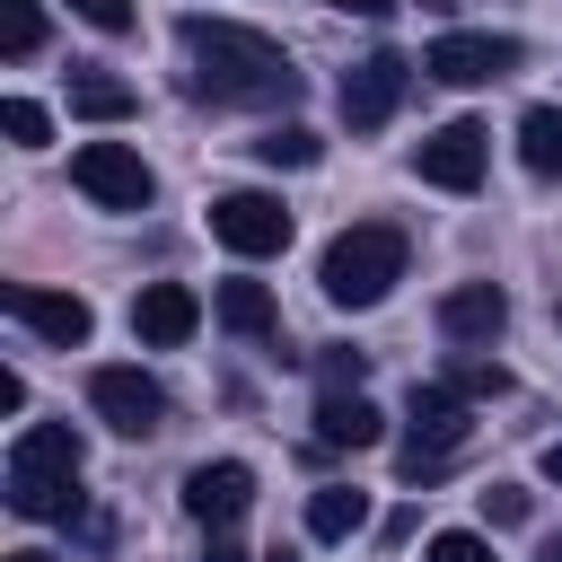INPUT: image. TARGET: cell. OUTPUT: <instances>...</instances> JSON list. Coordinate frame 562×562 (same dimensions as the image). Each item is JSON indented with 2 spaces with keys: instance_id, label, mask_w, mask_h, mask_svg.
I'll return each mask as SVG.
<instances>
[{
  "instance_id": "ffe728a7",
  "label": "cell",
  "mask_w": 562,
  "mask_h": 562,
  "mask_svg": "<svg viewBox=\"0 0 562 562\" xmlns=\"http://www.w3.org/2000/svg\"><path fill=\"white\" fill-rule=\"evenodd\" d=\"M255 158H263V167H316V158H325V140H316L307 123H272V132L255 140Z\"/></svg>"
},
{
  "instance_id": "d6a6232c",
  "label": "cell",
  "mask_w": 562,
  "mask_h": 562,
  "mask_svg": "<svg viewBox=\"0 0 562 562\" xmlns=\"http://www.w3.org/2000/svg\"><path fill=\"white\" fill-rule=\"evenodd\" d=\"M263 562H290V553H263Z\"/></svg>"
},
{
  "instance_id": "d6986e66",
  "label": "cell",
  "mask_w": 562,
  "mask_h": 562,
  "mask_svg": "<svg viewBox=\"0 0 562 562\" xmlns=\"http://www.w3.org/2000/svg\"><path fill=\"white\" fill-rule=\"evenodd\" d=\"M518 167L527 176H562V105H527L518 114Z\"/></svg>"
},
{
  "instance_id": "f1b7e54d",
  "label": "cell",
  "mask_w": 562,
  "mask_h": 562,
  "mask_svg": "<svg viewBox=\"0 0 562 562\" xmlns=\"http://www.w3.org/2000/svg\"><path fill=\"white\" fill-rule=\"evenodd\" d=\"M325 9H342V18H386L395 0H325Z\"/></svg>"
},
{
  "instance_id": "30bf717a",
  "label": "cell",
  "mask_w": 562,
  "mask_h": 562,
  "mask_svg": "<svg viewBox=\"0 0 562 562\" xmlns=\"http://www.w3.org/2000/svg\"><path fill=\"white\" fill-rule=\"evenodd\" d=\"M404 88H413V61H404V53L351 61V70H342V123H351V132H378V123L404 105Z\"/></svg>"
},
{
  "instance_id": "83f0119b",
  "label": "cell",
  "mask_w": 562,
  "mask_h": 562,
  "mask_svg": "<svg viewBox=\"0 0 562 562\" xmlns=\"http://www.w3.org/2000/svg\"><path fill=\"white\" fill-rule=\"evenodd\" d=\"M202 562H255V553H246V544H237L228 527H211V544H202Z\"/></svg>"
},
{
  "instance_id": "9c48e42d",
  "label": "cell",
  "mask_w": 562,
  "mask_h": 562,
  "mask_svg": "<svg viewBox=\"0 0 562 562\" xmlns=\"http://www.w3.org/2000/svg\"><path fill=\"white\" fill-rule=\"evenodd\" d=\"M211 237L228 255H281L290 246V211H281V193H220L211 202Z\"/></svg>"
},
{
  "instance_id": "5bb4252c",
  "label": "cell",
  "mask_w": 562,
  "mask_h": 562,
  "mask_svg": "<svg viewBox=\"0 0 562 562\" xmlns=\"http://www.w3.org/2000/svg\"><path fill=\"white\" fill-rule=\"evenodd\" d=\"M501 325H509V290L501 281H457L439 299V334L448 342H501Z\"/></svg>"
},
{
  "instance_id": "4fadbf2b",
  "label": "cell",
  "mask_w": 562,
  "mask_h": 562,
  "mask_svg": "<svg viewBox=\"0 0 562 562\" xmlns=\"http://www.w3.org/2000/svg\"><path fill=\"white\" fill-rule=\"evenodd\" d=\"M246 501H255V465H237V457H220V465H193V474H184V509H193L202 527H237V518H246Z\"/></svg>"
},
{
  "instance_id": "cb8c5ba5",
  "label": "cell",
  "mask_w": 562,
  "mask_h": 562,
  "mask_svg": "<svg viewBox=\"0 0 562 562\" xmlns=\"http://www.w3.org/2000/svg\"><path fill=\"white\" fill-rule=\"evenodd\" d=\"M0 123H9V140H18V149H44V132H53V114H44L35 97H9V105H0Z\"/></svg>"
},
{
  "instance_id": "7a4b0ae2",
  "label": "cell",
  "mask_w": 562,
  "mask_h": 562,
  "mask_svg": "<svg viewBox=\"0 0 562 562\" xmlns=\"http://www.w3.org/2000/svg\"><path fill=\"white\" fill-rule=\"evenodd\" d=\"M79 465H88V448H79L70 422L18 430V448H9V509L18 518H79Z\"/></svg>"
},
{
  "instance_id": "603a6c76",
  "label": "cell",
  "mask_w": 562,
  "mask_h": 562,
  "mask_svg": "<svg viewBox=\"0 0 562 562\" xmlns=\"http://www.w3.org/2000/svg\"><path fill=\"white\" fill-rule=\"evenodd\" d=\"M360 378H369V351H342V342L316 351V386H325V395H351Z\"/></svg>"
},
{
  "instance_id": "2e32d148",
  "label": "cell",
  "mask_w": 562,
  "mask_h": 562,
  "mask_svg": "<svg viewBox=\"0 0 562 562\" xmlns=\"http://www.w3.org/2000/svg\"><path fill=\"white\" fill-rule=\"evenodd\" d=\"M211 316H220L228 334H246V342H263V334L281 325V307H272V290H263V281H220Z\"/></svg>"
},
{
  "instance_id": "ac0fdd59",
  "label": "cell",
  "mask_w": 562,
  "mask_h": 562,
  "mask_svg": "<svg viewBox=\"0 0 562 562\" xmlns=\"http://www.w3.org/2000/svg\"><path fill=\"white\" fill-rule=\"evenodd\" d=\"M360 527H369V492H351V483H325V492L307 501V536L342 544V536H360Z\"/></svg>"
},
{
  "instance_id": "277c9868",
  "label": "cell",
  "mask_w": 562,
  "mask_h": 562,
  "mask_svg": "<svg viewBox=\"0 0 562 562\" xmlns=\"http://www.w3.org/2000/svg\"><path fill=\"white\" fill-rule=\"evenodd\" d=\"M457 439H465V395H457L448 378L413 386V404H404V448H395L404 483H430V474L457 457Z\"/></svg>"
},
{
  "instance_id": "52a82bcc",
  "label": "cell",
  "mask_w": 562,
  "mask_h": 562,
  "mask_svg": "<svg viewBox=\"0 0 562 562\" xmlns=\"http://www.w3.org/2000/svg\"><path fill=\"white\" fill-rule=\"evenodd\" d=\"M0 307L26 325V334H44L53 351H79L88 334H97V307L79 299V290H44V281H9L0 290Z\"/></svg>"
},
{
  "instance_id": "8992f818",
  "label": "cell",
  "mask_w": 562,
  "mask_h": 562,
  "mask_svg": "<svg viewBox=\"0 0 562 562\" xmlns=\"http://www.w3.org/2000/svg\"><path fill=\"white\" fill-rule=\"evenodd\" d=\"M70 184H79L88 202H105V211H149V193H158V176H149L140 149H123V140L70 149Z\"/></svg>"
},
{
  "instance_id": "ba28073f",
  "label": "cell",
  "mask_w": 562,
  "mask_h": 562,
  "mask_svg": "<svg viewBox=\"0 0 562 562\" xmlns=\"http://www.w3.org/2000/svg\"><path fill=\"white\" fill-rule=\"evenodd\" d=\"M88 404H97V422H105V430H123V439H149V430L167 422V395H158V378L123 369V360L88 369Z\"/></svg>"
},
{
  "instance_id": "4316f807",
  "label": "cell",
  "mask_w": 562,
  "mask_h": 562,
  "mask_svg": "<svg viewBox=\"0 0 562 562\" xmlns=\"http://www.w3.org/2000/svg\"><path fill=\"white\" fill-rule=\"evenodd\" d=\"M483 518H492V527H518V518H527V492H518V483H492V492H483Z\"/></svg>"
},
{
  "instance_id": "f546056e",
  "label": "cell",
  "mask_w": 562,
  "mask_h": 562,
  "mask_svg": "<svg viewBox=\"0 0 562 562\" xmlns=\"http://www.w3.org/2000/svg\"><path fill=\"white\" fill-rule=\"evenodd\" d=\"M544 474H553V483H562V439H553V448H544Z\"/></svg>"
},
{
  "instance_id": "484cf974",
  "label": "cell",
  "mask_w": 562,
  "mask_h": 562,
  "mask_svg": "<svg viewBox=\"0 0 562 562\" xmlns=\"http://www.w3.org/2000/svg\"><path fill=\"white\" fill-rule=\"evenodd\" d=\"M430 562H492V544L465 536V527H448V536H430Z\"/></svg>"
},
{
  "instance_id": "1f68e13d",
  "label": "cell",
  "mask_w": 562,
  "mask_h": 562,
  "mask_svg": "<svg viewBox=\"0 0 562 562\" xmlns=\"http://www.w3.org/2000/svg\"><path fill=\"white\" fill-rule=\"evenodd\" d=\"M9 562H53V553H9Z\"/></svg>"
},
{
  "instance_id": "4dcf8cb0",
  "label": "cell",
  "mask_w": 562,
  "mask_h": 562,
  "mask_svg": "<svg viewBox=\"0 0 562 562\" xmlns=\"http://www.w3.org/2000/svg\"><path fill=\"white\" fill-rule=\"evenodd\" d=\"M544 562H562V536H544Z\"/></svg>"
},
{
  "instance_id": "7c38bea8",
  "label": "cell",
  "mask_w": 562,
  "mask_h": 562,
  "mask_svg": "<svg viewBox=\"0 0 562 562\" xmlns=\"http://www.w3.org/2000/svg\"><path fill=\"white\" fill-rule=\"evenodd\" d=\"M193 325H202V299H193L184 281H149V290L132 299V334H140L149 351H176V342H193Z\"/></svg>"
},
{
  "instance_id": "9a60e30c",
  "label": "cell",
  "mask_w": 562,
  "mask_h": 562,
  "mask_svg": "<svg viewBox=\"0 0 562 562\" xmlns=\"http://www.w3.org/2000/svg\"><path fill=\"white\" fill-rule=\"evenodd\" d=\"M316 439H325V448H378V439H386V413H378L360 386H351V395H325V404H316Z\"/></svg>"
},
{
  "instance_id": "44dd1931",
  "label": "cell",
  "mask_w": 562,
  "mask_h": 562,
  "mask_svg": "<svg viewBox=\"0 0 562 562\" xmlns=\"http://www.w3.org/2000/svg\"><path fill=\"white\" fill-rule=\"evenodd\" d=\"M448 386H457L465 404H483V395H509V369L483 360V351H457V360H448Z\"/></svg>"
},
{
  "instance_id": "3957f363",
  "label": "cell",
  "mask_w": 562,
  "mask_h": 562,
  "mask_svg": "<svg viewBox=\"0 0 562 562\" xmlns=\"http://www.w3.org/2000/svg\"><path fill=\"white\" fill-rule=\"evenodd\" d=\"M404 263H413V237H404L395 220H351V228L325 246L316 281H325L334 307H378V299L404 281Z\"/></svg>"
},
{
  "instance_id": "d4e9b609",
  "label": "cell",
  "mask_w": 562,
  "mask_h": 562,
  "mask_svg": "<svg viewBox=\"0 0 562 562\" xmlns=\"http://www.w3.org/2000/svg\"><path fill=\"white\" fill-rule=\"evenodd\" d=\"M70 18H88L97 35H132V0H70Z\"/></svg>"
},
{
  "instance_id": "e0dca14e",
  "label": "cell",
  "mask_w": 562,
  "mask_h": 562,
  "mask_svg": "<svg viewBox=\"0 0 562 562\" xmlns=\"http://www.w3.org/2000/svg\"><path fill=\"white\" fill-rule=\"evenodd\" d=\"M140 97H132V79H114V70H70V114H88V123H123Z\"/></svg>"
},
{
  "instance_id": "836d02e7",
  "label": "cell",
  "mask_w": 562,
  "mask_h": 562,
  "mask_svg": "<svg viewBox=\"0 0 562 562\" xmlns=\"http://www.w3.org/2000/svg\"><path fill=\"white\" fill-rule=\"evenodd\" d=\"M553 316H562V307H553Z\"/></svg>"
},
{
  "instance_id": "6da1fadb",
  "label": "cell",
  "mask_w": 562,
  "mask_h": 562,
  "mask_svg": "<svg viewBox=\"0 0 562 562\" xmlns=\"http://www.w3.org/2000/svg\"><path fill=\"white\" fill-rule=\"evenodd\" d=\"M184 53H193L202 97H220V105H299V70H290V53L263 26L184 18Z\"/></svg>"
},
{
  "instance_id": "5b68a950",
  "label": "cell",
  "mask_w": 562,
  "mask_h": 562,
  "mask_svg": "<svg viewBox=\"0 0 562 562\" xmlns=\"http://www.w3.org/2000/svg\"><path fill=\"white\" fill-rule=\"evenodd\" d=\"M518 61H527L518 35H474V26H448L422 44V79H439V88H483V79H509Z\"/></svg>"
},
{
  "instance_id": "7402d4cb",
  "label": "cell",
  "mask_w": 562,
  "mask_h": 562,
  "mask_svg": "<svg viewBox=\"0 0 562 562\" xmlns=\"http://www.w3.org/2000/svg\"><path fill=\"white\" fill-rule=\"evenodd\" d=\"M35 44H44V0H0V53L26 61Z\"/></svg>"
},
{
  "instance_id": "8fae6325",
  "label": "cell",
  "mask_w": 562,
  "mask_h": 562,
  "mask_svg": "<svg viewBox=\"0 0 562 562\" xmlns=\"http://www.w3.org/2000/svg\"><path fill=\"white\" fill-rule=\"evenodd\" d=\"M483 158H492V132H483L474 114H457V123H439V132L422 140V184L474 193V184H483Z\"/></svg>"
}]
</instances>
